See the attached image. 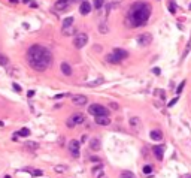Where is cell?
Instances as JSON below:
<instances>
[{"label":"cell","instance_id":"obj_1","mask_svg":"<svg viewBox=\"0 0 191 178\" xmlns=\"http://www.w3.org/2000/svg\"><path fill=\"white\" fill-rule=\"evenodd\" d=\"M149 17H151V5L148 2H143V0L134 2L130 6L128 12H127L125 26L130 27V29L140 27V26L146 24V21L149 20Z\"/></svg>","mask_w":191,"mask_h":178},{"label":"cell","instance_id":"obj_2","mask_svg":"<svg viewBox=\"0 0 191 178\" xmlns=\"http://www.w3.org/2000/svg\"><path fill=\"white\" fill-rule=\"evenodd\" d=\"M27 61L32 69H35L38 72H43L51 66L52 54L48 48H45L42 45H32L27 49Z\"/></svg>","mask_w":191,"mask_h":178},{"label":"cell","instance_id":"obj_3","mask_svg":"<svg viewBox=\"0 0 191 178\" xmlns=\"http://www.w3.org/2000/svg\"><path fill=\"white\" fill-rule=\"evenodd\" d=\"M88 114L94 115V117H100V115H108L109 117V109L100 103H93L88 106Z\"/></svg>","mask_w":191,"mask_h":178},{"label":"cell","instance_id":"obj_4","mask_svg":"<svg viewBox=\"0 0 191 178\" xmlns=\"http://www.w3.org/2000/svg\"><path fill=\"white\" fill-rule=\"evenodd\" d=\"M82 123H85V115L81 114V112H76V114H73L72 117L67 118L66 126L67 127H75L76 124H82Z\"/></svg>","mask_w":191,"mask_h":178},{"label":"cell","instance_id":"obj_5","mask_svg":"<svg viewBox=\"0 0 191 178\" xmlns=\"http://www.w3.org/2000/svg\"><path fill=\"white\" fill-rule=\"evenodd\" d=\"M88 42V36L85 35V33H79L75 36V39H73V45L76 46L78 49H81V48H84L85 45Z\"/></svg>","mask_w":191,"mask_h":178},{"label":"cell","instance_id":"obj_6","mask_svg":"<svg viewBox=\"0 0 191 178\" xmlns=\"http://www.w3.org/2000/svg\"><path fill=\"white\" fill-rule=\"evenodd\" d=\"M152 42V35L151 33H142L137 36V44L142 45V46H146Z\"/></svg>","mask_w":191,"mask_h":178},{"label":"cell","instance_id":"obj_7","mask_svg":"<svg viewBox=\"0 0 191 178\" xmlns=\"http://www.w3.org/2000/svg\"><path fill=\"white\" fill-rule=\"evenodd\" d=\"M69 151H70V154L75 157V159H78L79 157V142L78 141H75V139H72L70 142H69Z\"/></svg>","mask_w":191,"mask_h":178},{"label":"cell","instance_id":"obj_8","mask_svg":"<svg viewBox=\"0 0 191 178\" xmlns=\"http://www.w3.org/2000/svg\"><path fill=\"white\" fill-rule=\"evenodd\" d=\"M112 54L116 57V60H118V61H122L124 58H127V57H128V52H127L125 49H121V48H115L114 51H112Z\"/></svg>","mask_w":191,"mask_h":178},{"label":"cell","instance_id":"obj_9","mask_svg":"<svg viewBox=\"0 0 191 178\" xmlns=\"http://www.w3.org/2000/svg\"><path fill=\"white\" fill-rule=\"evenodd\" d=\"M87 97L85 96H82V94H76V96H73L72 97V103L73 105H76V106H84L85 103H87Z\"/></svg>","mask_w":191,"mask_h":178},{"label":"cell","instance_id":"obj_10","mask_svg":"<svg viewBox=\"0 0 191 178\" xmlns=\"http://www.w3.org/2000/svg\"><path fill=\"white\" fill-rule=\"evenodd\" d=\"M79 12H81L82 15H88V14L91 12V5H90L87 0H84V2L81 3V6H79Z\"/></svg>","mask_w":191,"mask_h":178},{"label":"cell","instance_id":"obj_11","mask_svg":"<svg viewBox=\"0 0 191 178\" xmlns=\"http://www.w3.org/2000/svg\"><path fill=\"white\" fill-rule=\"evenodd\" d=\"M154 154L157 157V160H163V156H164V147L163 145H155L152 148Z\"/></svg>","mask_w":191,"mask_h":178},{"label":"cell","instance_id":"obj_12","mask_svg":"<svg viewBox=\"0 0 191 178\" xmlns=\"http://www.w3.org/2000/svg\"><path fill=\"white\" fill-rule=\"evenodd\" d=\"M96 123L99 126H108L111 123V118L108 115H100V117H96Z\"/></svg>","mask_w":191,"mask_h":178},{"label":"cell","instance_id":"obj_13","mask_svg":"<svg viewBox=\"0 0 191 178\" xmlns=\"http://www.w3.org/2000/svg\"><path fill=\"white\" fill-rule=\"evenodd\" d=\"M90 148H91L93 151H99V150L102 148V142H100V139L93 138V139L90 141Z\"/></svg>","mask_w":191,"mask_h":178},{"label":"cell","instance_id":"obj_14","mask_svg":"<svg viewBox=\"0 0 191 178\" xmlns=\"http://www.w3.org/2000/svg\"><path fill=\"white\" fill-rule=\"evenodd\" d=\"M69 5H70V2H64V0H57V3H55V9L57 11H66L67 8H69Z\"/></svg>","mask_w":191,"mask_h":178},{"label":"cell","instance_id":"obj_15","mask_svg":"<svg viewBox=\"0 0 191 178\" xmlns=\"http://www.w3.org/2000/svg\"><path fill=\"white\" fill-rule=\"evenodd\" d=\"M130 126H131L133 130H139V129H140V118L131 117V118H130Z\"/></svg>","mask_w":191,"mask_h":178},{"label":"cell","instance_id":"obj_16","mask_svg":"<svg viewBox=\"0 0 191 178\" xmlns=\"http://www.w3.org/2000/svg\"><path fill=\"white\" fill-rule=\"evenodd\" d=\"M61 72L66 75V77H70L72 75V67H70V64L69 63H61Z\"/></svg>","mask_w":191,"mask_h":178},{"label":"cell","instance_id":"obj_17","mask_svg":"<svg viewBox=\"0 0 191 178\" xmlns=\"http://www.w3.org/2000/svg\"><path fill=\"white\" fill-rule=\"evenodd\" d=\"M93 175H94V178H103V175H105V171H103V168H102V166H97V168H94V169H93Z\"/></svg>","mask_w":191,"mask_h":178},{"label":"cell","instance_id":"obj_18","mask_svg":"<svg viewBox=\"0 0 191 178\" xmlns=\"http://www.w3.org/2000/svg\"><path fill=\"white\" fill-rule=\"evenodd\" d=\"M73 23H75V18H73V17H67V18H64V20H63V29H66V27H72Z\"/></svg>","mask_w":191,"mask_h":178},{"label":"cell","instance_id":"obj_19","mask_svg":"<svg viewBox=\"0 0 191 178\" xmlns=\"http://www.w3.org/2000/svg\"><path fill=\"white\" fill-rule=\"evenodd\" d=\"M14 135H15L17 138H18V136H21V138H27V136H30V130H29L27 127H23L21 130H18L17 133H14Z\"/></svg>","mask_w":191,"mask_h":178},{"label":"cell","instance_id":"obj_20","mask_svg":"<svg viewBox=\"0 0 191 178\" xmlns=\"http://www.w3.org/2000/svg\"><path fill=\"white\" fill-rule=\"evenodd\" d=\"M149 136H151V139H154V141H161L163 139V133L160 130H152L149 133Z\"/></svg>","mask_w":191,"mask_h":178},{"label":"cell","instance_id":"obj_21","mask_svg":"<svg viewBox=\"0 0 191 178\" xmlns=\"http://www.w3.org/2000/svg\"><path fill=\"white\" fill-rule=\"evenodd\" d=\"M75 32H76L75 27H66V29H63V35L64 36H72Z\"/></svg>","mask_w":191,"mask_h":178},{"label":"cell","instance_id":"obj_22","mask_svg":"<svg viewBox=\"0 0 191 178\" xmlns=\"http://www.w3.org/2000/svg\"><path fill=\"white\" fill-rule=\"evenodd\" d=\"M106 61H108V63H112V64H118V63H121V61H118V60H116V57H115L112 52H111L109 55H106Z\"/></svg>","mask_w":191,"mask_h":178},{"label":"cell","instance_id":"obj_23","mask_svg":"<svg viewBox=\"0 0 191 178\" xmlns=\"http://www.w3.org/2000/svg\"><path fill=\"white\" fill-rule=\"evenodd\" d=\"M24 171H27V172H30V174H33V175H36V177L43 175V171H40V169H30V168H26Z\"/></svg>","mask_w":191,"mask_h":178},{"label":"cell","instance_id":"obj_24","mask_svg":"<svg viewBox=\"0 0 191 178\" xmlns=\"http://www.w3.org/2000/svg\"><path fill=\"white\" fill-rule=\"evenodd\" d=\"M24 147L26 148H29V150H38V144L36 142H32V141H29V142H24Z\"/></svg>","mask_w":191,"mask_h":178},{"label":"cell","instance_id":"obj_25","mask_svg":"<svg viewBox=\"0 0 191 178\" xmlns=\"http://www.w3.org/2000/svg\"><path fill=\"white\" fill-rule=\"evenodd\" d=\"M103 84V78H99L96 81H91V83H87V87H96V86H100Z\"/></svg>","mask_w":191,"mask_h":178},{"label":"cell","instance_id":"obj_26","mask_svg":"<svg viewBox=\"0 0 191 178\" xmlns=\"http://www.w3.org/2000/svg\"><path fill=\"white\" fill-rule=\"evenodd\" d=\"M8 64H9V58L0 52V66H8Z\"/></svg>","mask_w":191,"mask_h":178},{"label":"cell","instance_id":"obj_27","mask_svg":"<svg viewBox=\"0 0 191 178\" xmlns=\"http://www.w3.org/2000/svg\"><path fill=\"white\" fill-rule=\"evenodd\" d=\"M191 51V36H190V39H188V44H187V46H185V51H184V54H182V60L188 55V52Z\"/></svg>","mask_w":191,"mask_h":178},{"label":"cell","instance_id":"obj_28","mask_svg":"<svg viewBox=\"0 0 191 178\" xmlns=\"http://www.w3.org/2000/svg\"><path fill=\"white\" fill-rule=\"evenodd\" d=\"M119 178H136V175H134L133 172H130V171H124Z\"/></svg>","mask_w":191,"mask_h":178},{"label":"cell","instance_id":"obj_29","mask_svg":"<svg viewBox=\"0 0 191 178\" xmlns=\"http://www.w3.org/2000/svg\"><path fill=\"white\" fill-rule=\"evenodd\" d=\"M66 171H67V166L66 165H57L55 166V172H58V174L60 172H66Z\"/></svg>","mask_w":191,"mask_h":178},{"label":"cell","instance_id":"obj_30","mask_svg":"<svg viewBox=\"0 0 191 178\" xmlns=\"http://www.w3.org/2000/svg\"><path fill=\"white\" fill-rule=\"evenodd\" d=\"M142 172H143L145 175H149V174H152V166H151V165H146V166H143Z\"/></svg>","mask_w":191,"mask_h":178},{"label":"cell","instance_id":"obj_31","mask_svg":"<svg viewBox=\"0 0 191 178\" xmlns=\"http://www.w3.org/2000/svg\"><path fill=\"white\" fill-rule=\"evenodd\" d=\"M108 30H109V29H108V24H106V23H102V24H100V29H99V32L105 35V33H108Z\"/></svg>","mask_w":191,"mask_h":178},{"label":"cell","instance_id":"obj_32","mask_svg":"<svg viewBox=\"0 0 191 178\" xmlns=\"http://www.w3.org/2000/svg\"><path fill=\"white\" fill-rule=\"evenodd\" d=\"M169 11H170V14H176V5H175V2H169Z\"/></svg>","mask_w":191,"mask_h":178},{"label":"cell","instance_id":"obj_33","mask_svg":"<svg viewBox=\"0 0 191 178\" xmlns=\"http://www.w3.org/2000/svg\"><path fill=\"white\" fill-rule=\"evenodd\" d=\"M93 3H94V8L96 9H100L103 6V0H93Z\"/></svg>","mask_w":191,"mask_h":178},{"label":"cell","instance_id":"obj_34","mask_svg":"<svg viewBox=\"0 0 191 178\" xmlns=\"http://www.w3.org/2000/svg\"><path fill=\"white\" fill-rule=\"evenodd\" d=\"M184 87H185V81H182V83H181V84L178 86V89H176V93L179 94V93H181V91L184 90Z\"/></svg>","mask_w":191,"mask_h":178},{"label":"cell","instance_id":"obj_35","mask_svg":"<svg viewBox=\"0 0 191 178\" xmlns=\"http://www.w3.org/2000/svg\"><path fill=\"white\" fill-rule=\"evenodd\" d=\"M178 99H179V97H173V100H170V102L167 103V106H169V108H172V106H173V105L178 102Z\"/></svg>","mask_w":191,"mask_h":178},{"label":"cell","instance_id":"obj_36","mask_svg":"<svg viewBox=\"0 0 191 178\" xmlns=\"http://www.w3.org/2000/svg\"><path fill=\"white\" fill-rule=\"evenodd\" d=\"M12 87H14V90H15V91H21V87H20L18 84H12Z\"/></svg>","mask_w":191,"mask_h":178},{"label":"cell","instance_id":"obj_37","mask_svg":"<svg viewBox=\"0 0 191 178\" xmlns=\"http://www.w3.org/2000/svg\"><path fill=\"white\" fill-rule=\"evenodd\" d=\"M27 96H29V97H33V96H35V91H33V90H30V91L27 93Z\"/></svg>","mask_w":191,"mask_h":178},{"label":"cell","instance_id":"obj_38","mask_svg":"<svg viewBox=\"0 0 191 178\" xmlns=\"http://www.w3.org/2000/svg\"><path fill=\"white\" fill-rule=\"evenodd\" d=\"M152 72L155 73V75H158V73H160V69H158V67H154V69H152Z\"/></svg>","mask_w":191,"mask_h":178},{"label":"cell","instance_id":"obj_39","mask_svg":"<svg viewBox=\"0 0 191 178\" xmlns=\"http://www.w3.org/2000/svg\"><path fill=\"white\" fill-rule=\"evenodd\" d=\"M111 108H114V109H118V108H119V106H118V105H116V103H114V102H112V103H111Z\"/></svg>","mask_w":191,"mask_h":178},{"label":"cell","instance_id":"obj_40","mask_svg":"<svg viewBox=\"0 0 191 178\" xmlns=\"http://www.w3.org/2000/svg\"><path fill=\"white\" fill-rule=\"evenodd\" d=\"M85 141H87V135H82V138H81V142H82V144H84V142H85Z\"/></svg>","mask_w":191,"mask_h":178},{"label":"cell","instance_id":"obj_41","mask_svg":"<svg viewBox=\"0 0 191 178\" xmlns=\"http://www.w3.org/2000/svg\"><path fill=\"white\" fill-rule=\"evenodd\" d=\"M91 160H93V162H100V159H99V157H91Z\"/></svg>","mask_w":191,"mask_h":178},{"label":"cell","instance_id":"obj_42","mask_svg":"<svg viewBox=\"0 0 191 178\" xmlns=\"http://www.w3.org/2000/svg\"><path fill=\"white\" fill-rule=\"evenodd\" d=\"M184 178H191V175L190 174H187V175H184Z\"/></svg>","mask_w":191,"mask_h":178},{"label":"cell","instance_id":"obj_43","mask_svg":"<svg viewBox=\"0 0 191 178\" xmlns=\"http://www.w3.org/2000/svg\"><path fill=\"white\" fill-rule=\"evenodd\" d=\"M9 2H11V3H17L18 0H9Z\"/></svg>","mask_w":191,"mask_h":178},{"label":"cell","instance_id":"obj_44","mask_svg":"<svg viewBox=\"0 0 191 178\" xmlns=\"http://www.w3.org/2000/svg\"><path fill=\"white\" fill-rule=\"evenodd\" d=\"M2 126H3V121H0V127H2Z\"/></svg>","mask_w":191,"mask_h":178},{"label":"cell","instance_id":"obj_45","mask_svg":"<svg viewBox=\"0 0 191 178\" xmlns=\"http://www.w3.org/2000/svg\"><path fill=\"white\" fill-rule=\"evenodd\" d=\"M188 8H190V11H191V5H190V6H188Z\"/></svg>","mask_w":191,"mask_h":178},{"label":"cell","instance_id":"obj_46","mask_svg":"<svg viewBox=\"0 0 191 178\" xmlns=\"http://www.w3.org/2000/svg\"><path fill=\"white\" fill-rule=\"evenodd\" d=\"M64 2H70V0H64Z\"/></svg>","mask_w":191,"mask_h":178},{"label":"cell","instance_id":"obj_47","mask_svg":"<svg viewBox=\"0 0 191 178\" xmlns=\"http://www.w3.org/2000/svg\"><path fill=\"white\" fill-rule=\"evenodd\" d=\"M70 2H73V0H70Z\"/></svg>","mask_w":191,"mask_h":178}]
</instances>
